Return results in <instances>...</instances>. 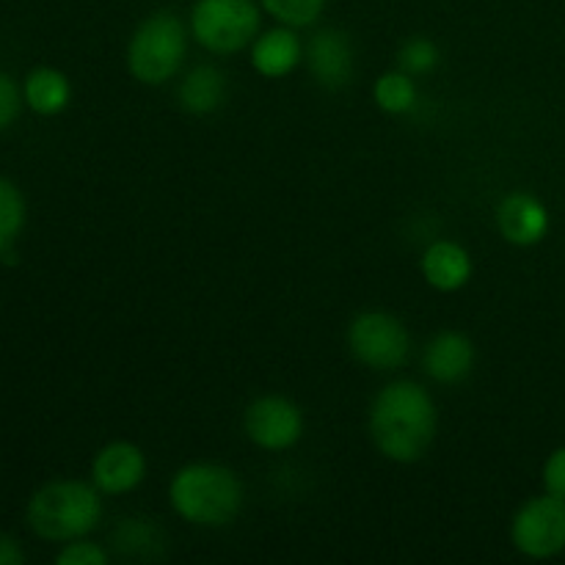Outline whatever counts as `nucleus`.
Segmentation results:
<instances>
[{"instance_id": "7", "label": "nucleus", "mask_w": 565, "mask_h": 565, "mask_svg": "<svg viewBox=\"0 0 565 565\" xmlns=\"http://www.w3.org/2000/svg\"><path fill=\"white\" fill-rule=\"evenodd\" d=\"M511 541L533 561L561 555L565 550V500L544 494L524 502L513 516Z\"/></svg>"}, {"instance_id": "19", "label": "nucleus", "mask_w": 565, "mask_h": 565, "mask_svg": "<svg viewBox=\"0 0 565 565\" xmlns=\"http://www.w3.org/2000/svg\"><path fill=\"white\" fill-rule=\"evenodd\" d=\"M373 99L384 114L403 116L408 114V110H414V105H417V83H414V77L403 70L384 72V75L375 81Z\"/></svg>"}, {"instance_id": "12", "label": "nucleus", "mask_w": 565, "mask_h": 565, "mask_svg": "<svg viewBox=\"0 0 565 565\" xmlns=\"http://www.w3.org/2000/svg\"><path fill=\"white\" fill-rule=\"evenodd\" d=\"M423 367L436 384H458L475 367V345L461 331H441L428 342Z\"/></svg>"}, {"instance_id": "10", "label": "nucleus", "mask_w": 565, "mask_h": 565, "mask_svg": "<svg viewBox=\"0 0 565 565\" xmlns=\"http://www.w3.org/2000/svg\"><path fill=\"white\" fill-rule=\"evenodd\" d=\"M307 64L323 88H342L353 77V44L340 28H323L307 42Z\"/></svg>"}, {"instance_id": "6", "label": "nucleus", "mask_w": 565, "mask_h": 565, "mask_svg": "<svg viewBox=\"0 0 565 565\" xmlns=\"http://www.w3.org/2000/svg\"><path fill=\"white\" fill-rule=\"evenodd\" d=\"M348 345L362 364L373 370H397L408 359L412 337L390 312H362L348 329Z\"/></svg>"}, {"instance_id": "11", "label": "nucleus", "mask_w": 565, "mask_h": 565, "mask_svg": "<svg viewBox=\"0 0 565 565\" xmlns=\"http://www.w3.org/2000/svg\"><path fill=\"white\" fill-rule=\"evenodd\" d=\"M497 230L513 246H535L550 232V213L530 193H511L497 207Z\"/></svg>"}, {"instance_id": "18", "label": "nucleus", "mask_w": 565, "mask_h": 565, "mask_svg": "<svg viewBox=\"0 0 565 565\" xmlns=\"http://www.w3.org/2000/svg\"><path fill=\"white\" fill-rule=\"evenodd\" d=\"M114 544L125 557H160L166 539L152 519H125L114 530Z\"/></svg>"}, {"instance_id": "1", "label": "nucleus", "mask_w": 565, "mask_h": 565, "mask_svg": "<svg viewBox=\"0 0 565 565\" xmlns=\"http://www.w3.org/2000/svg\"><path fill=\"white\" fill-rule=\"evenodd\" d=\"M436 403L417 381H392L370 406V436L381 456L395 463H414L425 458L436 439Z\"/></svg>"}, {"instance_id": "9", "label": "nucleus", "mask_w": 565, "mask_h": 565, "mask_svg": "<svg viewBox=\"0 0 565 565\" xmlns=\"http://www.w3.org/2000/svg\"><path fill=\"white\" fill-rule=\"evenodd\" d=\"M143 475H147V456L132 441H110L94 456V486L108 497L138 489L143 483Z\"/></svg>"}, {"instance_id": "13", "label": "nucleus", "mask_w": 565, "mask_h": 565, "mask_svg": "<svg viewBox=\"0 0 565 565\" xmlns=\"http://www.w3.org/2000/svg\"><path fill=\"white\" fill-rule=\"evenodd\" d=\"M303 58V42L298 39L296 28H270V31L259 33L252 42V66L257 75L270 77H287Z\"/></svg>"}, {"instance_id": "15", "label": "nucleus", "mask_w": 565, "mask_h": 565, "mask_svg": "<svg viewBox=\"0 0 565 565\" xmlns=\"http://www.w3.org/2000/svg\"><path fill=\"white\" fill-rule=\"evenodd\" d=\"M22 99L39 116L64 114L72 99V83L55 66H36L22 83Z\"/></svg>"}, {"instance_id": "8", "label": "nucleus", "mask_w": 565, "mask_h": 565, "mask_svg": "<svg viewBox=\"0 0 565 565\" xmlns=\"http://www.w3.org/2000/svg\"><path fill=\"white\" fill-rule=\"evenodd\" d=\"M246 436L259 450H290L303 436V414L292 401L281 395H263L243 414Z\"/></svg>"}, {"instance_id": "2", "label": "nucleus", "mask_w": 565, "mask_h": 565, "mask_svg": "<svg viewBox=\"0 0 565 565\" xmlns=\"http://www.w3.org/2000/svg\"><path fill=\"white\" fill-rule=\"evenodd\" d=\"M169 500L177 516L196 527H226L243 508V483L224 463L196 461L171 478Z\"/></svg>"}, {"instance_id": "23", "label": "nucleus", "mask_w": 565, "mask_h": 565, "mask_svg": "<svg viewBox=\"0 0 565 565\" xmlns=\"http://www.w3.org/2000/svg\"><path fill=\"white\" fill-rule=\"evenodd\" d=\"M22 105H25V99H22V88L17 86L14 77L0 72V132L9 130V127L14 125Z\"/></svg>"}, {"instance_id": "5", "label": "nucleus", "mask_w": 565, "mask_h": 565, "mask_svg": "<svg viewBox=\"0 0 565 565\" xmlns=\"http://www.w3.org/2000/svg\"><path fill=\"white\" fill-rule=\"evenodd\" d=\"M263 6L257 0H196L191 31L204 50L215 55L241 53L259 36Z\"/></svg>"}, {"instance_id": "24", "label": "nucleus", "mask_w": 565, "mask_h": 565, "mask_svg": "<svg viewBox=\"0 0 565 565\" xmlns=\"http://www.w3.org/2000/svg\"><path fill=\"white\" fill-rule=\"evenodd\" d=\"M544 489L546 494L565 500V447H557L544 463Z\"/></svg>"}, {"instance_id": "16", "label": "nucleus", "mask_w": 565, "mask_h": 565, "mask_svg": "<svg viewBox=\"0 0 565 565\" xmlns=\"http://www.w3.org/2000/svg\"><path fill=\"white\" fill-rule=\"evenodd\" d=\"M226 81L224 72L210 64H199L182 77L180 83V105L193 116H207L224 105Z\"/></svg>"}, {"instance_id": "25", "label": "nucleus", "mask_w": 565, "mask_h": 565, "mask_svg": "<svg viewBox=\"0 0 565 565\" xmlns=\"http://www.w3.org/2000/svg\"><path fill=\"white\" fill-rule=\"evenodd\" d=\"M25 563V552L14 539L0 533V565H22Z\"/></svg>"}, {"instance_id": "3", "label": "nucleus", "mask_w": 565, "mask_h": 565, "mask_svg": "<svg viewBox=\"0 0 565 565\" xmlns=\"http://www.w3.org/2000/svg\"><path fill=\"white\" fill-rule=\"evenodd\" d=\"M103 491L83 480H53L28 502V527L42 541L86 539L103 519Z\"/></svg>"}, {"instance_id": "20", "label": "nucleus", "mask_w": 565, "mask_h": 565, "mask_svg": "<svg viewBox=\"0 0 565 565\" xmlns=\"http://www.w3.org/2000/svg\"><path fill=\"white\" fill-rule=\"evenodd\" d=\"M329 0H259L263 11H268L279 25L309 28L320 20Z\"/></svg>"}, {"instance_id": "17", "label": "nucleus", "mask_w": 565, "mask_h": 565, "mask_svg": "<svg viewBox=\"0 0 565 565\" xmlns=\"http://www.w3.org/2000/svg\"><path fill=\"white\" fill-rule=\"evenodd\" d=\"M25 218L28 204L22 191L9 177H0V259L14 257V246L25 230Z\"/></svg>"}, {"instance_id": "4", "label": "nucleus", "mask_w": 565, "mask_h": 565, "mask_svg": "<svg viewBox=\"0 0 565 565\" xmlns=\"http://www.w3.org/2000/svg\"><path fill=\"white\" fill-rule=\"evenodd\" d=\"M188 53V31L171 11L149 14L127 44V70L143 86H163L180 72Z\"/></svg>"}, {"instance_id": "14", "label": "nucleus", "mask_w": 565, "mask_h": 565, "mask_svg": "<svg viewBox=\"0 0 565 565\" xmlns=\"http://www.w3.org/2000/svg\"><path fill=\"white\" fill-rule=\"evenodd\" d=\"M425 281L439 292H456L472 279V257L456 241H436L419 259Z\"/></svg>"}, {"instance_id": "21", "label": "nucleus", "mask_w": 565, "mask_h": 565, "mask_svg": "<svg viewBox=\"0 0 565 565\" xmlns=\"http://www.w3.org/2000/svg\"><path fill=\"white\" fill-rule=\"evenodd\" d=\"M397 64H401V70L408 72L412 77L428 75V72H434L436 66H439V47H436L430 39L414 36L401 47Z\"/></svg>"}, {"instance_id": "22", "label": "nucleus", "mask_w": 565, "mask_h": 565, "mask_svg": "<svg viewBox=\"0 0 565 565\" xmlns=\"http://www.w3.org/2000/svg\"><path fill=\"white\" fill-rule=\"evenodd\" d=\"M55 563L58 565H105L108 563V552L99 544H92L86 539L70 541L64 550L55 555Z\"/></svg>"}]
</instances>
